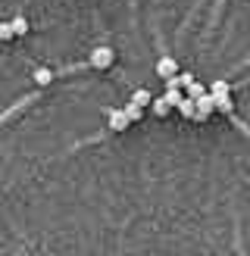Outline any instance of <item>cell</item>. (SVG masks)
Wrapping results in <instances>:
<instances>
[{"instance_id": "5", "label": "cell", "mask_w": 250, "mask_h": 256, "mask_svg": "<svg viewBox=\"0 0 250 256\" xmlns=\"http://www.w3.org/2000/svg\"><path fill=\"white\" fill-rule=\"evenodd\" d=\"M175 72H178V62H175L172 56H160L156 60V75L160 78H172Z\"/></svg>"}, {"instance_id": "4", "label": "cell", "mask_w": 250, "mask_h": 256, "mask_svg": "<svg viewBox=\"0 0 250 256\" xmlns=\"http://www.w3.org/2000/svg\"><path fill=\"white\" fill-rule=\"evenodd\" d=\"M206 94H210L212 104H219V100H228V97H232V84H225V82H212V84L206 88Z\"/></svg>"}, {"instance_id": "12", "label": "cell", "mask_w": 250, "mask_h": 256, "mask_svg": "<svg viewBox=\"0 0 250 256\" xmlns=\"http://www.w3.org/2000/svg\"><path fill=\"white\" fill-rule=\"evenodd\" d=\"M122 112H125V119H128V122H141V119H144V110L134 106V104H125Z\"/></svg>"}, {"instance_id": "3", "label": "cell", "mask_w": 250, "mask_h": 256, "mask_svg": "<svg viewBox=\"0 0 250 256\" xmlns=\"http://www.w3.org/2000/svg\"><path fill=\"white\" fill-rule=\"evenodd\" d=\"M212 112H216V110H212L210 94H204V97H197V100H194V122H206Z\"/></svg>"}, {"instance_id": "6", "label": "cell", "mask_w": 250, "mask_h": 256, "mask_svg": "<svg viewBox=\"0 0 250 256\" xmlns=\"http://www.w3.org/2000/svg\"><path fill=\"white\" fill-rule=\"evenodd\" d=\"M150 100H154V97H150V91H147V88H134V91H132V100H128V104H134V106L147 110V106H150Z\"/></svg>"}, {"instance_id": "10", "label": "cell", "mask_w": 250, "mask_h": 256, "mask_svg": "<svg viewBox=\"0 0 250 256\" xmlns=\"http://www.w3.org/2000/svg\"><path fill=\"white\" fill-rule=\"evenodd\" d=\"M150 110H154V116H169V112H172V106L166 104V100H162V97H154V100H150Z\"/></svg>"}, {"instance_id": "13", "label": "cell", "mask_w": 250, "mask_h": 256, "mask_svg": "<svg viewBox=\"0 0 250 256\" xmlns=\"http://www.w3.org/2000/svg\"><path fill=\"white\" fill-rule=\"evenodd\" d=\"M175 110H178L184 119H194V104H191V100H184V97H182V104L175 106Z\"/></svg>"}, {"instance_id": "14", "label": "cell", "mask_w": 250, "mask_h": 256, "mask_svg": "<svg viewBox=\"0 0 250 256\" xmlns=\"http://www.w3.org/2000/svg\"><path fill=\"white\" fill-rule=\"evenodd\" d=\"M0 41H12V28H10V22H0Z\"/></svg>"}, {"instance_id": "7", "label": "cell", "mask_w": 250, "mask_h": 256, "mask_svg": "<svg viewBox=\"0 0 250 256\" xmlns=\"http://www.w3.org/2000/svg\"><path fill=\"white\" fill-rule=\"evenodd\" d=\"M32 82H34L38 88H44V84L54 82V72H50L47 66H38V69H34V75H32Z\"/></svg>"}, {"instance_id": "9", "label": "cell", "mask_w": 250, "mask_h": 256, "mask_svg": "<svg viewBox=\"0 0 250 256\" xmlns=\"http://www.w3.org/2000/svg\"><path fill=\"white\" fill-rule=\"evenodd\" d=\"M184 91H188V94H184V100H191V104H194V100H197V97H204V94H206V84H200V82L194 78L191 84H188V88H184Z\"/></svg>"}, {"instance_id": "2", "label": "cell", "mask_w": 250, "mask_h": 256, "mask_svg": "<svg viewBox=\"0 0 250 256\" xmlns=\"http://www.w3.org/2000/svg\"><path fill=\"white\" fill-rule=\"evenodd\" d=\"M106 125H110V132H112V134H122L132 122L125 119V112H122V110L112 106V110H106Z\"/></svg>"}, {"instance_id": "8", "label": "cell", "mask_w": 250, "mask_h": 256, "mask_svg": "<svg viewBox=\"0 0 250 256\" xmlns=\"http://www.w3.org/2000/svg\"><path fill=\"white\" fill-rule=\"evenodd\" d=\"M10 28H12V38H22V34H28V19H25V16H12Z\"/></svg>"}, {"instance_id": "11", "label": "cell", "mask_w": 250, "mask_h": 256, "mask_svg": "<svg viewBox=\"0 0 250 256\" xmlns=\"http://www.w3.org/2000/svg\"><path fill=\"white\" fill-rule=\"evenodd\" d=\"M182 97H184V94L178 91V88H172V84H166V94H162V100H166V104H169L172 110H175V106L182 104Z\"/></svg>"}, {"instance_id": "1", "label": "cell", "mask_w": 250, "mask_h": 256, "mask_svg": "<svg viewBox=\"0 0 250 256\" xmlns=\"http://www.w3.org/2000/svg\"><path fill=\"white\" fill-rule=\"evenodd\" d=\"M112 62H116V54H112L110 47H94L91 50V66L94 69H110Z\"/></svg>"}]
</instances>
